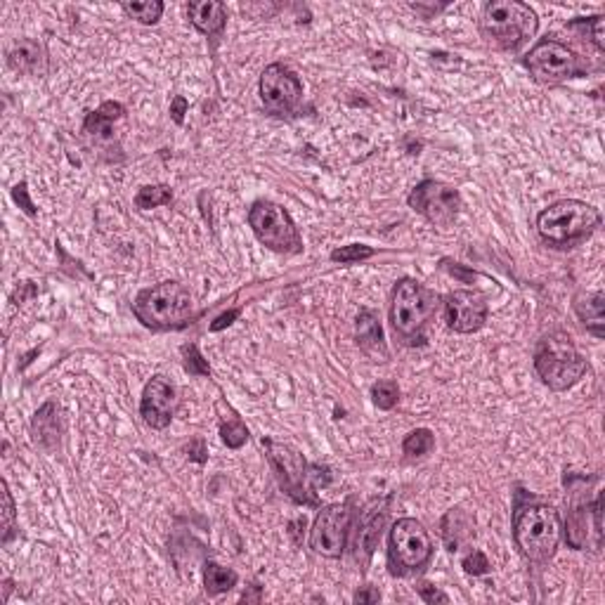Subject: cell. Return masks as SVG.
<instances>
[{
	"instance_id": "obj_1",
	"label": "cell",
	"mask_w": 605,
	"mask_h": 605,
	"mask_svg": "<svg viewBox=\"0 0 605 605\" xmlns=\"http://www.w3.org/2000/svg\"><path fill=\"white\" fill-rule=\"evenodd\" d=\"M562 525L561 516L554 506L525 504L516 506L513 516V539L520 554L532 562H547L554 558L561 544Z\"/></svg>"
},
{
	"instance_id": "obj_2",
	"label": "cell",
	"mask_w": 605,
	"mask_h": 605,
	"mask_svg": "<svg viewBox=\"0 0 605 605\" xmlns=\"http://www.w3.org/2000/svg\"><path fill=\"white\" fill-rule=\"evenodd\" d=\"M480 34L492 48L518 50L537 34V15L530 5L518 0H494L485 5Z\"/></svg>"
},
{
	"instance_id": "obj_3",
	"label": "cell",
	"mask_w": 605,
	"mask_h": 605,
	"mask_svg": "<svg viewBox=\"0 0 605 605\" xmlns=\"http://www.w3.org/2000/svg\"><path fill=\"white\" fill-rule=\"evenodd\" d=\"M534 369L551 391H568L584 376L586 360L565 331H551L534 348Z\"/></svg>"
},
{
	"instance_id": "obj_4",
	"label": "cell",
	"mask_w": 605,
	"mask_h": 605,
	"mask_svg": "<svg viewBox=\"0 0 605 605\" xmlns=\"http://www.w3.org/2000/svg\"><path fill=\"white\" fill-rule=\"evenodd\" d=\"M265 449H268V459H270L272 469L277 473L279 487L289 494V497L296 501V504L306 506H317V487L320 485H327L331 477H329V469H322V466H307L306 459L293 452L291 447L286 445H277V442L268 440L265 442Z\"/></svg>"
},
{
	"instance_id": "obj_5",
	"label": "cell",
	"mask_w": 605,
	"mask_h": 605,
	"mask_svg": "<svg viewBox=\"0 0 605 605\" xmlns=\"http://www.w3.org/2000/svg\"><path fill=\"white\" fill-rule=\"evenodd\" d=\"M133 310L144 327L175 329L192 317V296L178 282H161L137 293Z\"/></svg>"
},
{
	"instance_id": "obj_6",
	"label": "cell",
	"mask_w": 605,
	"mask_h": 605,
	"mask_svg": "<svg viewBox=\"0 0 605 605\" xmlns=\"http://www.w3.org/2000/svg\"><path fill=\"white\" fill-rule=\"evenodd\" d=\"M598 225H601V213L591 204L577 199L555 201L537 218L541 239L555 246L582 242Z\"/></svg>"
},
{
	"instance_id": "obj_7",
	"label": "cell",
	"mask_w": 605,
	"mask_h": 605,
	"mask_svg": "<svg viewBox=\"0 0 605 605\" xmlns=\"http://www.w3.org/2000/svg\"><path fill=\"white\" fill-rule=\"evenodd\" d=\"M435 313V296L412 277L399 279L392 291L391 322L395 334L409 345L423 343V331Z\"/></svg>"
},
{
	"instance_id": "obj_8",
	"label": "cell",
	"mask_w": 605,
	"mask_h": 605,
	"mask_svg": "<svg viewBox=\"0 0 605 605\" xmlns=\"http://www.w3.org/2000/svg\"><path fill=\"white\" fill-rule=\"evenodd\" d=\"M433 555V541L426 527L414 518H399L391 530V547H388V562L392 575L407 577L419 572L428 565Z\"/></svg>"
},
{
	"instance_id": "obj_9",
	"label": "cell",
	"mask_w": 605,
	"mask_h": 605,
	"mask_svg": "<svg viewBox=\"0 0 605 605\" xmlns=\"http://www.w3.org/2000/svg\"><path fill=\"white\" fill-rule=\"evenodd\" d=\"M525 66L527 72L532 74V79L544 86H555V83L577 79L586 72L582 58L558 41H541L534 45L532 50L527 52Z\"/></svg>"
},
{
	"instance_id": "obj_10",
	"label": "cell",
	"mask_w": 605,
	"mask_h": 605,
	"mask_svg": "<svg viewBox=\"0 0 605 605\" xmlns=\"http://www.w3.org/2000/svg\"><path fill=\"white\" fill-rule=\"evenodd\" d=\"M249 225L260 244L277 253H299L300 237L291 215L272 201H256L249 211Z\"/></svg>"
},
{
	"instance_id": "obj_11",
	"label": "cell",
	"mask_w": 605,
	"mask_h": 605,
	"mask_svg": "<svg viewBox=\"0 0 605 605\" xmlns=\"http://www.w3.org/2000/svg\"><path fill=\"white\" fill-rule=\"evenodd\" d=\"M409 206L433 225H449L462 211V194L438 180H423L409 194Z\"/></svg>"
},
{
	"instance_id": "obj_12",
	"label": "cell",
	"mask_w": 605,
	"mask_h": 605,
	"mask_svg": "<svg viewBox=\"0 0 605 605\" xmlns=\"http://www.w3.org/2000/svg\"><path fill=\"white\" fill-rule=\"evenodd\" d=\"M350 527V506L348 504H329L324 506L314 525L310 530V548L324 558H338L345 548Z\"/></svg>"
},
{
	"instance_id": "obj_13",
	"label": "cell",
	"mask_w": 605,
	"mask_h": 605,
	"mask_svg": "<svg viewBox=\"0 0 605 605\" xmlns=\"http://www.w3.org/2000/svg\"><path fill=\"white\" fill-rule=\"evenodd\" d=\"M303 97L299 76L284 65H270L260 76V100L272 114H291Z\"/></svg>"
},
{
	"instance_id": "obj_14",
	"label": "cell",
	"mask_w": 605,
	"mask_h": 605,
	"mask_svg": "<svg viewBox=\"0 0 605 605\" xmlns=\"http://www.w3.org/2000/svg\"><path fill=\"white\" fill-rule=\"evenodd\" d=\"M445 313L449 329L456 334H473L487 320V303L476 291H454L447 296Z\"/></svg>"
},
{
	"instance_id": "obj_15",
	"label": "cell",
	"mask_w": 605,
	"mask_h": 605,
	"mask_svg": "<svg viewBox=\"0 0 605 605\" xmlns=\"http://www.w3.org/2000/svg\"><path fill=\"white\" fill-rule=\"evenodd\" d=\"M178 407V398L173 385L166 381L164 376H154L150 384L144 385L143 391V405H140V414L147 426L164 430L171 423L173 414Z\"/></svg>"
},
{
	"instance_id": "obj_16",
	"label": "cell",
	"mask_w": 605,
	"mask_h": 605,
	"mask_svg": "<svg viewBox=\"0 0 605 605\" xmlns=\"http://www.w3.org/2000/svg\"><path fill=\"white\" fill-rule=\"evenodd\" d=\"M385 525V501H371L362 513V520H360V530H357L355 539V555L357 561H362V565L371 558L374 548L378 547L381 541V534H384Z\"/></svg>"
},
{
	"instance_id": "obj_17",
	"label": "cell",
	"mask_w": 605,
	"mask_h": 605,
	"mask_svg": "<svg viewBox=\"0 0 605 605\" xmlns=\"http://www.w3.org/2000/svg\"><path fill=\"white\" fill-rule=\"evenodd\" d=\"M8 65L27 76H45L48 74V52L41 43L22 38L8 52Z\"/></svg>"
},
{
	"instance_id": "obj_18",
	"label": "cell",
	"mask_w": 605,
	"mask_h": 605,
	"mask_svg": "<svg viewBox=\"0 0 605 605\" xmlns=\"http://www.w3.org/2000/svg\"><path fill=\"white\" fill-rule=\"evenodd\" d=\"M355 338L357 345L367 353L369 357H374V362H385L388 357V350H385L384 343V329H381V322H378V314L374 310H360L355 322Z\"/></svg>"
},
{
	"instance_id": "obj_19",
	"label": "cell",
	"mask_w": 605,
	"mask_h": 605,
	"mask_svg": "<svg viewBox=\"0 0 605 605\" xmlns=\"http://www.w3.org/2000/svg\"><path fill=\"white\" fill-rule=\"evenodd\" d=\"M575 313L577 317L586 324L591 334L596 338L605 336V296L603 291H582L575 296Z\"/></svg>"
},
{
	"instance_id": "obj_20",
	"label": "cell",
	"mask_w": 605,
	"mask_h": 605,
	"mask_svg": "<svg viewBox=\"0 0 605 605\" xmlns=\"http://www.w3.org/2000/svg\"><path fill=\"white\" fill-rule=\"evenodd\" d=\"M187 15H190L194 27H197L201 34H206V36H218V34L225 29V22H228L225 5H222V3H215V0L190 3V5H187Z\"/></svg>"
},
{
	"instance_id": "obj_21",
	"label": "cell",
	"mask_w": 605,
	"mask_h": 605,
	"mask_svg": "<svg viewBox=\"0 0 605 605\" xmlns=\"http://www.w3.org/2000/svg\"><path fill=\"white\" fill-rule=\"evenodd\" d=\"M470 532V518L462 508H452V511L442 518V539L447 544L449 551H456L462 547V541Z\"/></svg>"
},
{
	"instance_id": "obj_22",
	"label": "cell",
	"mask_w": 605,
	"mask_h": 605,
	"mask_svg": "<svg viewBox=\"0 0 605 605\" xmlns=\"http://www.w3.org/2000/svg\"><path fill=\"white\" fill-rule=\"evenodd\" d=\"M34 435L36 442H41L43 447H55L58 442V414H55V405H43L34 416Z\"/></svg>"
},
{
	"instance_id": "obj_23",
	"label": "cell",
	"mask_w": 605,
	"mask_h": 605,
	"mask_svg": "<svg viewBox=\"0 0 605 605\" xmlns=\"http://www.w3.org/2000/svg\"><path fill=\"white\" fill-rule=\"evenodd\" d=\"M237 572L229 568H222L218 562H206V570H204V586H206V593L211 596H218V593H225V591L235 589L237 586Z\"/></svg>"
},
{
	"instance_id": "obj_24",
	"label": "cell",
	"mask_w": 605,
	"mask_h": 605,
	"mask_svg": "<svg viewBox=\"0 0 605 605\" xmlns=\"http://www.w3.org/2000/svg\"><path fill=\"white\" fill-rule=\"evenodd\" d=\"M126 15H130L133 19H137L140 24H157L164 15V3L159 0H144V3H126L123 5Z\"/></svg>"
},
{
	"instance_id": "obj_25",
	"label": "cell",
	"mask_w": 605,
	"mask_h": 605,
	"mask_svg": "<svg viewBox=\"0 0 605 605\" xmlns=\"http://www.w3.org/2000/svg\"><path fill=\"white\" fill-rule=\"evenodd\" d=\"M171 201L173 192L171 187L166 185H147L136 194V206L143 208V211H147V208L166 206V204H171Z\"/></svg>"
},
{
	"instance_id": "obj_26",
	"label": "cell",
	"mask_w": 605,
	"mask_h": 605,
	"mask_svg": "<svg viewBox=\"0 0 605 605\" xmlns=\"http://www.w3.org/2000/svg\"><path fill=\"white\" fill-rule=\"evenodd\" d=\"M433 447L435 438L428 428H416V430H412V433L405 438V442H402V452H405L407 456H423Z\"/></svg>"
},
{
	"instance_id": "obj_27",
	"label": "cell",
	"mask_w": 605,
	"mask_h": 605,
	"mask_svg": "<svg viewBox=\"0 0 605 605\" xmlns=\"http://www.w3.org/2000/svg\"><path fill=\"white\" fill-rule=\"evenodd\" d=\"M371 398H374V405H376L378 409H392L399 399L398 384H395V381H378V384L371 388Z\"/></svg>"
},
{
	"instance_id": "obj_28",
	"label": "cell",
	"mask_w": 605,
	"mask_h": 605,
	"mask_svg": "<svg viewBox=\"0 0 605 605\" xmlns=\"http://www.w3.org/2000/svg\"><path fill=\"white\" fill-rule=\"evenodd\" d=\"M371 256H374V249H371V246L350 244V246L336 249L334 253H331V260H336V263H360V260H367V258Z\"/></svg>"
},
{
	"instance_id": "obj_29",
	"label": "cell",
	"mask_w": 605,
	"mask_h": 605,
	"mask_svg": "<svg viewBox=\"0 0 605 605\" xmlns=\"http://www.w3.org/2000/svg\"><path fill=\"white\" fill-rule=\"evenodd\" d=\"M221 435H222V442L232 449H239L244 442L249 440V430H246V426H244L242 421H237V419L222 423Z\"/></svg>"
},
{
	"instance_id": "obj_30",
	"label": "cell",
	"mask_w": 605,
	"mask_h": 605,
	"mask_svg": "<svg viewBox=\"0 0 605 605\" xmlns=\"http://www.w3.org/2000/svg\"><path fill=\"white\" fill-rule=\"evenodd\" d=\"M182 353H185V367L190 374H194V376H211V367H208L206 360L201 357L197 345H185Z\"/></svg>"
},
{
	"instance_id": "obj_31",
	"label": "cell",
	"mask_w": 605,
	"mask_h": 605,
	"mask_svg": "<svg viewBox=\"0 0 605 605\" xmlns=\"http://www.w3.org/2000/svg\"><path fill=\"white\" fill-rule=\"evenodd\" d=\"M462 568L466 575L480 577L490 572V561H487V555H485L483 551H470V554L462 561Z\"/></svg>"
},
{
	"instance_id": "obj_32",
	"label": "cell",
	"mask_w": 605,
	"mask_h": 605,
	"mask_svg": "<svg viewBox=\"0 0 605 605\" xmlns=\"http://www.w3.org/2000/svg\"><path fill=\"white\" fill-rule=\"evenodd\" d=\"M3 516H5V525H3V541H8L12 537V530H15V504H12V497H10L8 483H3Z\"/></svg>"
},
{
	"instance_id": "obj_33",
	"label": "cell",
	"mask_w": 605,
	"mask_h": 605,
	"mask_svg": "<svg viewBox=\"0 0 605 605\" xmlns=\"http://www.w3.org/2000/svg\"><path fill=\"white\" fill-rule=\"evenodd\" d=\"M12 197H15V201L19 204V206L24 208V213L27 215H36V206L31 204L29 199V190H27V182H19V185L12 190Z\"/></svg>"
},
{
	"instance_id": "obj_34",
	"label": "cell",
	"mask_w": 605,
	"mask_h": 605,
	"mask_svg": "<svg viewBox=\"0 0 605 605\" xmlns=\"http://www.w3.org/2000/svg\"><path fill=\"white\" fill-rule=\"evenodd\" d=\"M419 596L423 598L426 603H447L449 601L447 593H442L440 589H435V586H430V584H421Z\"/></svg>"
},
{
	"instance_id": "obj_35",
	"label": "cell",
	"mask_w": 605,
	"mask_h": 605,
	"mask_svg": "<svg viewBox=\"0 0 605 605\" xmlns=\"http://www.w3.org/2000/svg\"><path fill=\"white\" fill-rule=\"evenodd\" d=\"M123 105H119V102H105L100 109H97V114L102 116V119H107V121H114V119H119V116H123Z\"/></svg>"
},
{
	"instance_id": "obj_36",
	"label": "cell",
	"mask_w": 605,
	"mask_h": 605,
	"mask_svg": "<svg viewBox=\"0 0 605 605\" xmlns=\"http://www.w3.org/2000/svg\"><path fill=\"white\" fill-rule=\"evenodd\" d=\"M591 34H593V43H596L598 50H603V17H591Z\"/></svg>"
},
{
	"instance_id": "obj_37",
	"label": "cell",
	"mask_w": 605,
	"mask_h": 605,
	"mask_svg": "<svg viewBox=\"0 0 605 605\" xmlns=\"http://www.w3.org/2000/svg\"><path fill=\"white\" fill-rule=\"evenodd\" d=\"M237 317H239V310H237V307H235V310H229V313L221 314V317H218V320H215L213 324H211V331H221V329L229 327V324H232V322H235Z\"/></svg>"
},
{
	"instance_id": "obj_38",
	"label": "cell",
	"mask_w": 605,
	"mask_h": 605,
	"mask_svg": "<svg viewBox=\"0 0 605 605\" xmlns=\"http://www.w3.org/2000/svg\"><path fill=\"white\" fill-rule=\"evenodd\" d=\"M185 112H187V100H185V97H175V100H173V105H171L173 121L182 123V119H185Z\"/></svg>"
},
{
	"instance_id": "obj_39",
	"label": "cell",
	"mask_w": 605,
	"mask_h": 605,
	"mask_svg": "<svg viewBox=\"0 0 605 605\" xmlns=\"http://www.w3.org/2000/svg\"><path fill=\"white\" fill-rule=\"evenodd\" d=\"M187 452H190V459H194V462L204 463L206 462V447H204V440H194L190 447H187Z\"/></svg>"
},
{
	"instance_id": "obj_40",
	"label": "cell",
	"mask_w": 605,
	"mask_h": 605,
	"mask_svg": "<svg viewBox=\"0 0 605 605\" xmlns=\"http://www.w3.org/2000/svg\"><path fill=\"white\" fill-rule=\"evenodd\" d=\"M378 591L374 589H360L355 593V603H376L378 601Z\"/></svg>"
}]
</instances>
